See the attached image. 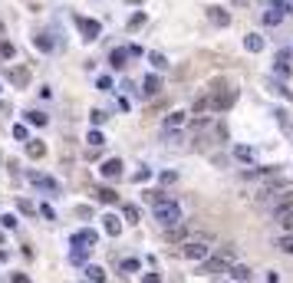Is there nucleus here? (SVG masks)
<instances>
[{
    "label": "nucleus",
    "instance_id": "nucleus-1",
    "mask_svg": "<svg viewBox=\"0 0 293 283\" xmlns=\"http://www.w3.org/2000/svg\"><path fill=\"white\" fill-rule=\"evenodd\" d=\"M230 264H234V247H224V250H218L214 257H204L201 260V267H198V274H221V270H228Z\"/></svg>",
    "mask_w": 293,
    "mask_h": 283
},
{
    "label": "nucleus",
    "instance_id": "nucleus-45",
    "mask_svg": "<svg viewBox=\"0 0 293 283\" xmlns=\"http://www.w3.org/2000/svg\"><path fill=\"white\" fill-rule=\"evenodd\" d=\"M267 283H280V276H277V274H270V276H267Z\"/></svg>",
    "mask_w": 293,
    "mask_h": 283
},
{
    "label": "nucleus",
    "instance_id": "nucleus-28",
    "mask_svg": "<svg viewBox=\"0 0 293 283\" xmlns=\"http://www.w3.org/2000/svg\"><path fill=\"white\" fill-rule=\"evenodd\" d=\"M14 138H16V142H30V128H26V122L14 126Z\"/></svg>",
    "mask_w": 293,
    "mask_h": 283
},
{
    "label": "nucleus",
    "instance_id": "nucleus-38",
    "mask_svg": "<svg viewBox=\"0 0 293 283\" xmlns=\"http://www.w3.org/2000/svg\"><path fill=\"white\" fill-rule=\"evenodd\" d=\"M0 220H4V228H16V224H20V220H16V214H4V218H0Z\"/></svg>",
    "mask_w": 293,
    "mask_h": 283
},
{
    "label": "nucleus",
    "instance_id": "nucleus-46",
    "mask_svg": "<svg viewBox=\"0 0 293 283\" xmlns=\"http://www.w3.org/2000/svg\"><path fill=\"white\" fill-rule=\"evenodd\" d=\"M4 244H7V234H4V230H0V247H4Z\"/></svg>",
    "mask_w": 293,
    "mask_h": 283
},
{
    "label": "nucleus",
    "instance_id": "nucleus-32",
    "mask_svg": "<svg viewBox=\"0 0 293 283\" xmlns=\"http://www.w3.org/2000/svg\"><path fill=\"white\" fill-rule=\"evenodd\" d=\"M119 270H122V274H135V270H138V260H135V257L122 260V264H119Z\"/></svg>",
    "mask_w": 293,
    "mask_h": 283
},
{
    "label": "nucleus",
    "instance_id": "nucleus-2",
    "mask_svg": "<svg viewBox=\"0 0 293 283\" xmlns=\"http://www.w3.org/2000/svg\"><path fill=\"white\" fill-rule=\"evenodd\" d=\"M155 220H158L162 228H174V224H182V208L174 204V201H158V204H155Z\"/></svg>",
    "mask_w": 293,
    "mask_h": 283
},
{
    "label": "nucleus",
    "instance_id": "nucleus-21",
    "mask_svg": "<svg viewBox=\"0 0 293 283\" xmlns=\"http://www.w3.org/2000/svg\"><path fill=\"white\" fill-rule=\"evenodd\" d=\"M230 276H234V283H247V280H250V267L234 264V267H230Z\"/></svg>",
    "mask_w": 293,
    "mask_h": 283
},
{
    "label": "nucleus",
    "instance_id": "nucleus-24",
    "mask_svg": "<svg viewBox=\"0 0 293 283\" xmlns=\"http://www.w3.org/2000/svg\"><path fill=\"white\" fill-rule=\"evenodd\" d=\"M70 260L76 264V267H80V264H86V260H89V247H72V250H70Z\"/></svg>",
    "mask_w": 293,
    "mask_h": 283
},
{
    "label": "nucleus",
    "instance_id": "nucleus-23",
    "mask_svg": "<svg viewBox=\"0 0 293 283\" xmlns=\"http://www.w3.org/2000/svg\"><path fill=\"white\" fill-rule=\"evenodd\" d=\"M96 201H102V204H116L119 194H116L112 188H96Z\"/></svg>",
    "mask_w": 293,
    "mask_h": 283
},
{
    "label": "nucleus",
    "instance_id": "nucleus-18",
    "mask_svg": "<svg viewBox=\"0 0 293 283\" xmlns=\"http://www.w3.org/2000/svg\"><path fill=\"white\" fill-rule=\"evenodd\" d=\"M158 89H162V76H155V72H152V76L142 79V92L145 96H158Z\"/></svg>",
    "mask_w": 293,
    "mask_h": 283
},
{
    "label": "nucleus",
    "instance_id": "nucleus-37",
    "mask_svg": "<svg viewBox=\"0 0 293 283\" xmlns=\"http://www.w3.org/2000/svg\"><path fill=\"white\" fill-rule=\"evenodd\" d=\"M16 211H20V214H30V211H33V204L26 201V198H20V201H16Z\"/></svg>",
    "mask_w": 293,
    "mask_h": 283
},
{
    "label": "nucleus",
    "instance_id": "nucleus-35",
    "mask_svg": "<svg viewBox=\"0 0 293 283\" xmlns=\"http://www.w3.org/2000/svg\"><path fill=\"white\" fill-rule=\"evenodd\" d=\"M142 24H145V14H132L128 16V30H138Z\"/></svg>",
    "mask_w": 293,
    "mask_h": 283
},
{
    "label": "nucleus",
    "instance_id": "nucleus-5",
    "mask_svg": "<svg viewBox=\"0 0 293 283\" xmlns=\"http://www.w3.org/2000/svg\"><path fill=\"white\" fill-rule=\"evenodd\" d=\"M234 102H238V89H224V92H214L211 99H208V106H211L214 112H228Z\"/></svg>",
    "mask_w": 293,
    "mask_h": 283
},
{
    "label": "nucleus",
    "instance_id": "nucleus-27",
    "mask_svg": "<svg viewBox=\"0 0 293 283\" xmlns=\"http://www.w3.org/2000/svg\"><path fill=\"white\" fill-rule=\"evenodd\" d=\"M86 142H89V148H102V145H106V135L99 132V128H92V132L86 135Z\"/></svg>",
    "mask_w": 293,
    "mask_h": 283
},
{
    "label": "nucleus",
    "instance_id": "nucleus-31",
    "mask_svg": "<svg viewBox=\"0 0 293 283\" xmlns=\"http://www.w3.org/2000/svg\"><path fill=\"white\" fill-rule=\"evenodd\" d=\"M277 247H280L284 254H293V234H284V237L277 240Z\"/></svg>",
    "mask_w": 293,
    "mask_h": 283
},
{
    "label": "nucleus",
    "instance_id": "nucleus-47",
    "mask_svg": "<svg viewBox=\"0 0 293 283\" xmlns=\"http://www.w3.org/2000/svg\"><path fill=\"white\" fill-rule=\"evenodd\" d=\"M128 4H142V0H128Z\"/></svg>",
    "mask_w": 293,
    "mask_h": 283
},
{
    "label": "nucleus",
    "instance_id": "nucleus-26",
    "mask_svg": "<svg viewBox=\"0 0 293 283\" xmlns=\"http://www.w3.org/2000/svg\"><path fill=\"white\" fill-rule=\"evenodd\" d=\"M86 280L102 283V280H106V270H102V267H96V264H89V267H86Z\"/></svg>",
    "mask_w": 293,
    "mask_h": 283
},
{
    "label": "nucleus",
    "instance_id": "nucleus-19",
    "mask_svg": "<svg viewBox=\"0 0 293 283\" xmlns=\"http://www.w3.org/2000/svg\"><path fill=\"white\" fill-rule=\"evenodd\" d=\"M24 145H26V155L30 158H43L46 155V145H43L40 138H30V142H24Z\"/></svg>",
    "mask_w": 293,
    "mask_h": 283
},
{
    "label": "nucleus",
    "instance_id": "nucleus-34",
    "mask_svg": "<svg viewBox=\"0 0 293 283\" xmlns=\"http://www.w3.org/2000/svg\"><path fill=\"white\" fill-rule=\"evenodd\" d=\"M122 214H126L128 224H135V220H138V208H135V204H126V211H122Z\"/></svg>",
    "mask_w": 293,
    "mask_h": 283
},
{
    "label": "nucleus",
    "instance_id": "nucleus-9",
    "mask_svg": "<svg viewBox=\"0 0 293 283\" xmlns=\"http://www.w3.org/2000/svg\"><path fill=\"white\" fill-rule=\"evenodd\" d=\"M7 79L14 82L16 89H26V86H30V79H33V72L26 70V66H10V70H7Z\"/></svg>",
    "mask_w": 293,
    "mask_h": 283
},
{
    "label": "nucleus",
    "instance_id": "nucleus-43",
    "mask_svg": "<svg viewBox=\"0 0 293 283\" xmlns=\"http://www.w3.org/2000/svg\"><path fill=\"white\" fill-rule=\"evenodd\" d=\"M148 178H152L148 168H138V172H135V181H148Z\"/></svg>",
    "mask_w": 293,
    "mask_h": 283
},
{
    "label": "nucleus",
    "instance_id": "nucleus-20",
    "mask_svg": "<svg viewBox=\"0 0 293 283\" xmlns=\"http://www.w3.org/2000/svg\"><path fill=\"white\" fill-rule=\"evenodd\" d=\"M126 60H128V50H126V46H116V50L109 53V63L116 66V70H122V66H126Z\"/></svg>",
    "mask_w": 293,
    "mask_h": 283
},
{
    "label": "nucleus",
    "instance_id": "nucleus-36",
    "mask_svg": "<svg viewBox=\"0 0 293 283\" xmlns=\"http://www.w3.org/2000/svg\"><path fill=\"white\" fill-rule=\"evenodd\" d=\"M274 92H280V96H284V99H290V102H293V92H290V89L284 86V82H280V79H277V82H274Z\"/></svg>",
    "mask_w": 293,
    "mask_h": 283
},
{
    "label": "nucleus",
    "instance_id": "nucleus-41",
    "mask_svg": "<svg viewBox=\"0 0 293 283\" xmlns=\"http://www.w3.org/2000/svg\"><path fill=\"white\" fill-rule=\"evenodd\" d=\"M145 198H148L152 204H158V201H165V194H162V191H145Z\"/></svg>",
    "mask_w": 293,
    "mask_h": 283
},
{
    "label": "nucleus",
    "instance_id": "nucleus-16",
    "mask_svg": "<svg viewBox=\"0 0 293 283\" xmlns=\"http://www.w3.org/2000/svg\"><path fill=\"white\" fill-rule=\"evenodd\" d=\"M208 20H211L214 26H228L230 24V14L224 7H211V10H208Z\"/></svg>",
    "mask_w": 293,
    "mask_h": 283
},
{
    "label": "nucleus",
    "instance_id": "nucleus-6",
    "mask_svg": "<svg viewBox=\"0 0 293 283\" xmlns=\"http://www.w3.org/2000/svg\"><path fill=\"white\" fill-rule=\"evenodd\" d=\"M286 10H290V7H286V0H274V4L264 10V24H267V26H277L280 20L286 16Z\"/></svg>",
    "mask_w": 293,
    "mask_h": 283
},
{
    "label": "nucleus",
    "instance_id": "nucleus-25",
    "mask_svg": "<svg viewBox=\"0 0 293 283\" xmlns=\"http://www.w3.org/2000/svg\"><path fill=\"white\" fill-rule=\"evenodd\" d=\"M254 155H257V152H254L250 145H238V148H234V158H238V162H254Z\"/></svg>",
    "mask_w": 293,
    "mask_h": 283
},
{
    "label": "nucleus",
    "instance_id": "nucleus-8",
    "mask_svg": "<svg viewBox=\"0 0 293 283\" xmlns=\"http://www.w3.org/2000/svg\"><path fill=\"white\" fill-rule=\"evenodd\" d=\"M76 24H80L82 40H86V43H92V40L102 33V24H99V20H89V16H76Z\"/></svg>",
    "mask_w": 293,
    "mask_h": 283
},
{
    "label": "nucleus",
    "instance_id": "nucleus-11",
    "mask_svg": "<svg viewBox=\"0 0 293 283\" xmlns=\"http://www.w3.org/2000/svg\"><path fill=\"white\" fill-rule=\"evenodd\" d=\"M99 174H102V178H119V174H122V162H119V158H106V162H102V165H99Z\"/></svg>",
    "mask_w": 293,
    "mask_h": 283
},
{
    "label": "nucleus",
    "instance_id": "nucleus-42",
    "mask_svg": "<svg viewBox=\"0 0 293 283\" xmlns=\"http://www.w3.org/2000/svg\"><path fill=\"white\" fill-rule=\"evenodd\" d=\"M96 86L102 89V92H109V89H112V79L109 76H99V82H96Z\"/></svg>",
    "mask_w": 293,
    "mask_h": 283
},
{
    "label": "nucleus",
    "instance_id": "nucleus-17",
    "mask_svg": "<svg viewBox=\"0 0 293 283\" xmlns=\"http://www.w3.org/2000/svg\"><path fill=\"white\" fill-rule=\"evenodd\" d=\"M102 228H106V234H109V237H119L122 234V220L116 218V214H106V218H102Z\"/></svg>",
    "mask_w": 293,
    "mask_h": 283
},
{
    "label": "nucleus",
    "instance_id": "nucleus-29",
    "mask_svg": "<svg viewBox=\"0 0 293 283\" xmlns=\"http://www.w3.org/2000/svg\"><path fill=\"white\" fill-rule=\"evenodd\" d=\"M14 53H16L14 43H10V40H0V56H4V60H14Z\"/></svg>",
    "mask_w": 293,
    "mask_h": 283
},
{
    "label": "nucleus",
    "instance_id": "nucleus-3",
    "mask_svg": "<svg viewBox=\"0 0 293 283\" xmlns=\"http://www.w3.org/2000/svg\"><path fill=\"white\" fill-rule=\"evenodd\" d=\"M26 181H30L36 191H46V194H60V181H56L53 174H43V172H36V168H30V172H26Z\"/></svg>",
    "mask_w": 293,
    "mask_h": 283
},
{
    "label": "nucleus",
    "instance_id": "nucleus-48",
    "mask_svg": "<svg viewBox=\"0 0 293 283\" xmlns=\"http://www.w3.org/2000/svg\"><path fill=\"white\" fill-rule=\"evenodd\" d=\"M0 36H4V24H0Z\"/></svg>",
    "mask_w": 293,
    "mask_h": 283
},
{
    "label": "nucleus",
    "instance_id": "nucleus-14",
    "mask_svg": "<svg viewBox=\"0 0 293 283\" xmlns=\"http://www.w3.org/2000/svg\"><path fill=\"white\" fill-rule=\"evenodd\" d=\"M184 122H188V112H172V116H165V132H178Z\"/></svg>",
    "mask_w": 293,
    "mask_h": 283
},
{
    "label": "nucleus",
    "instance_id": "nucleus-15",
    "mask_svg": "<svg viewBox=\"0 0 293 283\" xmlns=\"http://www.w3.org/2000/svg\"><path fill=\"white\" fill-rule=\"evenodd\" d=\"M26 126H36V128H43V126H50V116H46V112H43V109H30V112H26Z\"/></svg>",
    "mask_w": 293,
    "mask_h": 283
},
{
    "label": "nucleus",
    "instance_id": "nucleus-10",
    "mask_svg": "<svg viewBox=\"0 0 293 283\" xmlns=\"http://www.w3.org/2000/svg\"><path fill=\"white\" fill-rule=\"evenodd\" d=\"M96 244H99V234H96L92 228H82V230L72 234V247H89V250H92Z\"/></svg>",
    "mask_w": 293,
    "mask_h": 283
},
{
    "label": "nucleus",
    "instance_id": "nucleus-30",
    "mask_svg": "<svg viewBox=\"0 0 293 283\" xmlns=\"http://www.w3.org/2000/svg\"><path fill=\"white\" fill-rule=\"evenodd\" d=\"M148 63L155 66V70H168V60L162 53H148Z\"/></svg>",
    "mask_w": 293,
    "mask_h": 283
},
{
    "label": "nucleus",
    "instance_id": "nucleus-4",
    "mask_svg": "<svg viewBox=\"0 0 293 283\" xmlns=\"http://www.w3.org/2000/svg\"><path fill=\"white\" fill-rule=\"evenodd\" d=\"M182 257H184V260H194V264H201L204 257H211V244H208V240H184Z\"/></svg>",
    "mask_w": 293,
    "mask_h": 283
},
{
    "label": "nucleus",
    "instance_id": "nucleus-39",
    "mask_svg": "<svg viewBox=\"0 0 293 283\" xmlns=\"http://www.w3.org/2000/svg\"><path fill=\"white\" fill-rule=\"evenodd\" d=\"M40 214L46 220H56V211H53V204H40Z\"/></svg>",
    "mask_w": 293,
    "mask_h": 283
},
{
    "label": "nucleus",
    "instance_id": "nucleus-7",
    "mask_svg": "<svg viewBox=\"0 0 293 283\" xmlns=\"http://www.w3.org/2000/svg\"><path fill=\"white\" fill-rule=\"evenodd\" d=\"M274 72H277V79H280V82L293 76V56H290V50H280V53H277V63H274Z\"/></svg>",
    "mask_w": 293,
    "mask_h": 283
},
{
    "label": "nucleus",
    "instance_id": "nucleus-22",
    "mask_svg": "<svg viewBox=\"0 0 293 283\" xmlns=\"http://www.w3.org/2000/svg\"><path fill=\"white\" fill-rule=\"evenodd\" d=\"M33 43H36V50H40V53H53V40H50V33H36V36H33Z\"/></svg>",
    "mask_w": 293,
    "mask_h": 283
},
{
    "label": "nucleus",
    "instance_id": "nucleus-44",
    "mask_svg": "<svg viewBox=\"0 0 293 283\" xmlns=\"http://www.w3.org/2000/svg\"><path fill=\"white\" fill-rule=\"evenodd\" d=\"M14 283H30V276H24V274H14Z\"/></svg>",
    "mask_w": 293,
    "mask_h": 283
},
{
    "label": "nucleus",
    "instance_id": "nucleus-40",
    "mask_svg": "<svg viewBox=\"0 0 293 283\" xmlns=\"http://www.w3.org/2000/svg\"><path fill=\"white\" fill-rule=\"evenodd\" d=\"M142 283H162V274H158V270H152V274L142 276Z\"/></svg>",
    "mask_w": 293,
    "mask_h": 283
},
{
    "label": "nucleus",
    "instance_id": "nucleus-33",
    "mask_svg": "<svg viewBox=\"0 0 293 283\" xmlns=\"http://www.w3.org/2000/svg\"><path fill=\"white\" fill-rule=\"evenodd\" d=\"M89 122H92V126L99 128V126L106 122V112H102V109H92V112H89Z\"/></svg>",
    "mask_w": 293,
    "mask_h": 283
},
{
    "label": "nucleus",
    "instance_id": "nucleus-13",
    "mask_svg": "<svg viewBox=\"0 0 293 283\" xmlns=\"http://www.w3.org/2000/svg\"><path fill=\"white\" fill-rule=\"evenodd\" d=\"M264 46H267V43H264L260 33H247L244 36V50L247 53H264Z\"/></svg>",
    "mask_w": 293,
    "mask_h": 283
},
{
    "label": "nucleus",
    "instance_id": "nucleus-12",
    "mask_svg": "<svg viewBox=\"0 0 293 283\" xmlns=\"http://www.w3.org/2000/svg\"><path fill=\"white\" fill-rule=\"evenodd\" d=\"M274 218H277V224L286 230V234H293V208H277Z\"/></svg>",
    "mask_w": 293,
    "mask_h": 283
}]
</instances>
